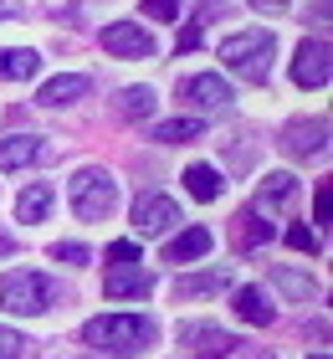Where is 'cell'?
I'll use <instances>...</instances> for the list:
<instances>
[{
  "label": "cell",
  "instance_id": "cell-1",
  "mask_svg": "<svg viewBox=\"0 0 333 359\" xmlns=\"http://www.w3.org/2000/svg\"><path fill=\"white\" fill-rule=\"evenodd\" d=\"M154 339H159V329L149 318H139V313H103V318L82 323V344L97 349V354H113V359L144 354Z\"/></svg>",
  "mask_w": 333,
  "mask_h": 359
},
{
  "label": "cell",
  "instance_id": "cell-2",
  "mask_svg": "<svg viewBox=\"0 0 333 359\" xmlns=\"http://www.w3.org/2000/svg\"><path fill=\"white\" fill-rule=\"evenodd\" d=\"M272 52H277V41H272V31H261V26L231 31L221 41V62L241 83H266V77H272Z\"/></svg>",
  "mask_w": 333,
  "mask_h": 359
},
{
  "label": "cell",
  "instance_id": "cell-3",
  "mask_svg": "<svg viewBox=\"0 0 333 359\" xmlns=\"http://www.w3.org/2000/svg\"><path fill=\"white\" fill-rule=\"evenodd\" d=\"M67 201H72L77 221H108L118 210V180H113L103 165H82L72 180H67Z\"/></svg>",
  "mask_w": 333,
  "mask_h": 359
},
{
  "label": "cell",
  "instance_id": "cell-4",
  "mask_svg": "<svg viewBox=\"0 0 333 359\" xmlns=\"http://www.w3.org/2000/svg\"><path fill=\"white\" fill-rule=\"evenodd\" d=\"M52 303H57V277L31 272V267L0 277V308H6V313H26L31 318V313H46Z\"/></svg>",
  "mask_w": 333,
  "mask_h": 359
},
{
  "label": "cell",
  "instance_id": "cell-5",
  "mask_svg": "<svg viewBox=\"0 0 333 359\" xmlns=\"http://www.w3.org/2000/svg\"><path fill=\"white\" fill-rule=\"evenodd\" d=\"M277 144H282V154H292V159H318V154H328V118L323 113L318 118H292L277 134Z\"/></svg>",
  "mask_w": 333,
  "mask_h": 359
},
{
  "label": "cell",
  "instance_id": "cell-6",
  "mask_svg": "<svg viewBox=\"0 0 333 359\" xmlns=\"http://www.w3.org/2000/svg\"><path fill=\"white\" fill-rule=\"evenodd\" d=\"M179 344H185L195 359H226L231 349L241 344L236 334H226L221 323H205V318H190V323H179Z\"/></svg>",
  "mask_w": 333,
  "mask_h": 359
},
{
  "label": "cell",
  "instance_id": "cell-7",
  "mask_svg": "<svg viewBox=\"0 0 333 359\" xmlns=\"http://www.w3.org/2000/svg\"><path fill=\"white\" fill-rule=\"evenodd\" d=\"M297 190H303V185H297V175H287V170H272V175H266L261 185H257V201H252V210H257V216H266V221H272V216H287V210L297 205Z\"/></svg>",
  "mask_w": 333,
  "mask_h": 359
},
{
  "label": "cell",
  "instance_id": "cell-8",
  "mask_svg": "<svg viewBox=\"0 0 333 359\" xmlns=\"http://www.w3.org/2000/svg\"><path fill=\"white\" fill-rule=\"evenodd\" d=\"M179 97H185L195 113H226L231 108V83L221 72H195V77H185Z\"/></svg>",
  "mask_w": 333,
  "mask_h": 359
},
{
  "label": "cell",
  "instance_id": "cell-9",
  "mask_svg": "<svg viewBox=\"0 0 333 359\" xmlns=\"http://www.w3.org/2000/svg\"><path fill=\"white\" fill-rule=\"evenodd\" d=\"M328 57H333V52H328L323 36L303 41V46L292 52V83H297V88H328V72H333Z\"/></svg>",
  "mask_w": 333,
  "mask_h": 359
},
{
  "label": "cell",
  "instance_id": "cell-10",
  "mask_svg": "<svg viewBox=\"0 0 333 359\" xmlns=\"http://www.w3.org/2000/svg\"><path fill=\"white\" fill-rule=\"evenodd\" d=\"M175 221H179V205L170 195H139L133 201V231L139 236H164Z\"/></svg>",
  "mask_w": 333,
  "mask_h": 359
},
{
  "label": "cell",
  "instance_id": "cell-11",
  "mask_svg": "<svg viewBox=\"0 0 333 359\" xmlns=\"http://www.w3.org/2000/svg\"><path fill=\"white\" fill-rule=\"evenodd\" d=\"M103 52L108 57H154V36L133 21H113V26H103Z\"/></svg>",
  "mask_w": 333,
  "mask_h": 359
},
{
  "label": "cell",
  "instance_id": "cell-12",
  "mask_svg": "<svg viewBox=\"0 0 333 359\" xmlns=\"http://www.w3.org/2000/svg\"><path fill=\"white\" fill-rule=\"evenodd\" d=\"M103 292H108V298H149V292H154V272H149L144 262L108 267V277H103Z\"/></svg>",
  "mask_w": 333,
  "mask_h": 359
},
{
  "label": "cell",
  "instance_id": "cell-13",
  "mask_svg": "<svg viewBox=\"0 0 333 359\" xmlns=\"http://www.w3.org/2000/svg\"><path fill=\"white\" fill-rule=\"evenodd\" d=\"M41 159H52V144H41L36 134L0 139V170H26V165H41Z\"/></svg>",
  "mask_w": 333,
  "mask_h": 359
},
{
  "label": "cell",
  "instance_id": "cell-14",
  "mask_svg": "<svg viewBox=\"0 0 333 359\" xmlns=\"http://www.w3.org/2000/svg\"><path fill=\"white\" fill-rule=\"evenodd\" d=\"M231 287V272L226 267H210V272H179L175 277V298H210V292H226Z\"/></svg>",
  "mask_w": 333,
  "mask_h": 359
},
{
  "label": "cell",
  "instance_id": "cell-15",
  "mask_svg": "<svg viewBox=\"0 0 333 359\" xmlns=\"http://www.w3.org/2000/svg\"><path fill=\"white\" fill-rule=\"evenodd\" d=\"M215 247V236L205 231V226H190V231H179L170 247H164V262H175V267H185V262H200Z\"/></svg>",
  "mask_w": 333,
  "mask_h": 359
},
{
  "label": "cell",
  "instance_id": "cell-16",
  "mask_svg": "<svg viewBox=\"0 0 333 359\" xmlns=\"http://www.w3.org/2000/svg\"><path fill=\"white\" fill-rule=\"evenodd\" d=\"M88 93H93V83H88L82 72H62V77H52V83H46L36 97H41L46 108H72L77 97H88Z\"/></svg>",
  "mask_w": 333,
  "mask_h": 359
},
{
  "label": "cell",
  "instance_id": "cell-17",
  "mask_svg": "<svg viewBox=\"0 0 333 359\" xmlns=\"http://www.w3.org/2000/svg\"><path fill=\"white\" fill-rule=\"evenodd\" d=\"M41 72V57L31 46H0V83H26Z\"/></svg>",
  "mask_w": 333,
  "mask_h": 359
},
{
  "label": "cell",
  "instance_id": "cell-18",
  "mask_svg": "<svg viewBox=\"0 0 333 359\" xmlns=\"http://www.w3.org/2000/svg\"><path fill=\"white\" fill-rule=\"evenodd\" d=\"M52 201H57V190L52 185H26L21 195H15V221H26V226H36V221H46V210H52Z\"/></svg>",
  "mask_w": 333,
  "mask_h": 359
},
{
  "label": "cell",
  "instance_id": "cell-19",
  "mask_svg": "<svg viewBox=\"0 0 333 359\" xmlns=\"http://www.w3.org/2000/svg\"><path fill=\"white\" fill-rule=\"evenodd\" d=\"M231 308H236V318L257 323V329H266V323L277 318V308L266 303V292H261V287H236V303H231Z\"/></svg>",
  "mask_w": 333,
  "mask_h": 359
},
{
  "label": "cell",
  "instance_id": "cell-20",
  "mask_svg": "<svg viewBox=\"0 0 333 359\" xmlns=\"http://www.w3.org/2000/svg\"><path fill=\"white\" fill-rule=\"evenodd\" d=\"M185 190L195 195V201H221V195H226V180H221V170H210V165H190L185 170Z\"/></svg>",
  "mask_w": 333,
  "mask_h": 359
},
{
  "label": "cell",
  "instance_id": "cell-21",
  "mask_svg": "<svg viewBox=\"0 0 333 359\" xmlns=\"http://www.w3.org/2000/svg\"><path fill=\"white\" fill-rule=\"evenodd\" d=\"M272 287H282L292 303H313L318 298V283L308 272H292V267H272Z\"/></svg>",
  "mask_w": 333,
  "mask_h": 359
},
{
  "label": "cell",
  "instance_id": "cell-22",
  "mask_svg": "<svg viewBox=\"0 0 333 359\" xmlns=\"http://www.w3.org/2000/svg\"><path fill=\"white\" fill-rule=\"evenodd\" d=\"M200 134H205V123H200L195 113H190V118H164V123H154V139L159 144H195Z\"/></svg>",
  "mask_w": 333,
  "mask_h": 359
},
{
  "label": "cell",
  "instance_id": "cell-23",
  "mask_svg": "<svg viewBox=\"0 0 333 359\" xmlns=\"http://www.w3.org/2000/svg\"><path fill=\"white\" fill-rule=\"evenodd\" d=\"M261 241H272V221H261L257 210H241L236 216V247L252 252V247H261Z\"/></svg>",
  "mask_w": 333,
  "mask_h": 359
},
{
  "label": "cell",
  "instance_id": "cell-24",
  "mask_svg": "<svg viewBox=\"0 0 333 359\" xmlns=\"http://www.w3.org/2000/svg\"><path fill=\"white\" fill-rule=\"evenodd\" d=\"M154 88H123L118 97H113V108L123 113V118H149V113H154Z\"/></svg>",
  "mask_w": 333,
  "mask_h": 359
},
{
  "label": "cell",
  "instance_id": "cell-25",
  "mask_svg": "<svg viewBox=\"0 0 333 359\" xmlns=\"http://www.w3.org/2000/svg\"><path fill=\"white\" fill-rule=\"evenodd\" d=\"M52 257H57V262H67V267H88V262H93V252L82 247V241H57Z\"/></svg>",
  "mask_w": 333,
  "mask_h": 359
},
{
  "label": "cell",
  "instance_id": "cell-26",
  "mask_svg": "<svg viewBox=\"0 0 333 359\" xmlns=\"http://www.w3.org/2000/svg\"><path fill=\"white\" fill-rule=\"evenodd\" d=\"M26 344H31L26 334H15V329H6V323H0V359H21Z\"/></svg>",
  "mask_w": 333,
  "mask_h": 359
},
{
  "label": "cell",
  "instance_id": "cell-27",
  "mask_svg": "<svg viewBox=\"0 0 333 359\" xmlns=\"http://www.w3.org/2000/svg\"><path fill=\"white\" fill-rule=\"evenodd\" d=\"M328 216H333V185H318L313 190V221L328 226Z\"/></svg>",
  "mask_w": 333,
  "mask_h": 359
},
{
  "label": "cell",
  "instance_id": "cell-28",
  "mask_svg": "<svg viewBox=\"0 0 333 359\" xmlns=\"http://www.w3.org/2000/svg\"><path fill=\"white\" fill-rule=\"evenodd\" d=\"M128 262H144L139 247H133V241H113L108 247V267H128Z\"/></svg>",
  "mask_w": 333,
  "mask_h": 359
},
{
  "label": "cell",
  "instance_id": "cell-29",
  "mask_svg": "<svg viewBox=\"0 0 333 359\" xmlns=\"http://www.w3.org/2000/svg\"><path fill=\"white\" fill-rule=\"evenodd\" d=\"M144 15H154V21H179V0H144Z\"/></svg>",
  "mask_w": 333,
  "mask_h": 359
},
{
  "label": "cell",
  "instance_id": "cell-30",
  "mask_svg": "<svg viewBox=\"0 0 333 359\" xmlns=\"http://www.w3.org/2000/svg\"><path fill=\"white\" fill-rule=\"evenodd\" d=\"M287 247L292 252H318V236H313L308 226H287Z\"/></svg>",
  "mask_w": 333,
  "mask_h": 359
},
{
  "label": "cell",
  "instance_id": "cell-31",
  "mask_svg": "<svg viewBox=\"0 0 333 359\" xmlns=\"http://www.w3.org/2000/svg\"><path fill=\"white\" fill-rule=\"evenodd\" d=\"M179 57H185V52H195V46H200V26H185V31H179Z\"/></svg>",
  "mask_w": 333,
  "mask_h": 359
},
{
  "label": "cell",
  "instance_id": "cell-32",
  "mask_svg": "<svg viewBox=\"0 0 333 359\" xmlns=\"http://www.w3.org/2000/svg\"><path fill=\"white\" fill-rule=\"evenodd\" d=\"M15 247H21V241H15V236H11V231H6V226H0V257H11V252H15Z\"/></svg>",
  "mask_w": 333,
  "mask_h": 359
},
{
  "label": "cell",
  "instance_id": "cell-33",
  "mask_svg": "<svg viewBox=\"0 0 333 359\" xmlns=\"http://www.w3.org/2000/svg\"><path fill=\"white\" fill-rule=\"evenodd\" d=\"M246 6H252V11H282L287 0H246Z\"/></svg>",
  "mask_w": 333,
  "mask_h": 359
},
{
  "label": "cell",
  "instance_id": "cell-34",
  "mask_svg": "<svg viewBox=\"0 0 333 359\" xmlns=\"http://www.w3.org/2000/svg\"><path fill=\"white\" fill-rule=\"evenodd\" d=\"M257 359H277V354H257Z\"/></svg>",
  "mask_w": 333,
  "mask_h": 359
},
{
  "label": "cell",
  "instance_id": "cell-35",
  "mask_svg": "<svg viewBox=\"0 0 333 359\" xmlns=\"http://www.w3.org/2000/svg\"><path fill=\"white\" fill-rule=\"evenodd\" d=\"M313 359H328V354H313Z\"/></svg>",
  "mask_w": 333,
  "mask_h": 359
}]
</instances>
